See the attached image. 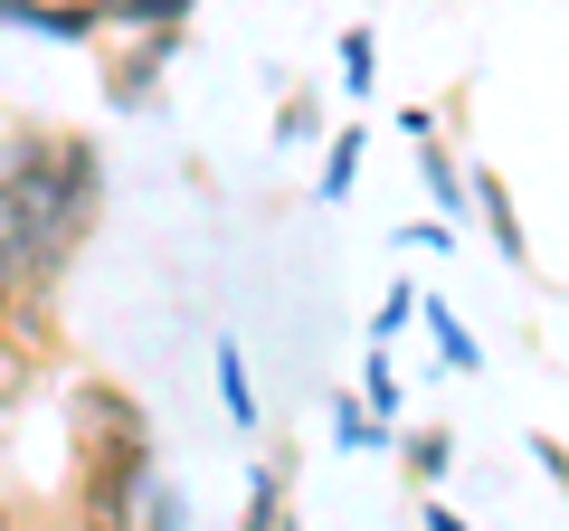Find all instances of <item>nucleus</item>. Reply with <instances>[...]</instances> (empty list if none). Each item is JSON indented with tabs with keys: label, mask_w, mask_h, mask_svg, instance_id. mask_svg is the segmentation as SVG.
<instances>
[{
	"label": "nucleus",
	"mask_w": 569,
	"mask_h": 531,
	"mask_svg": "<svg viewBox=\"0 0 569 531\" xmlns=\"http://www.w3.org/2000/svg\"><path fill=\"white\" fill-rule=\"evenodd\" d=\"M475 219L493 228V257H503V266H531V238H522V219H512V190L493 181V162L475 171Z\"/></svg>",
	"instance_id": "4"
},
{
	"label": "nucleus",
	"mask_w": 569,
	"mask_h": 531,
	"mask_svg": "<svg viewBox=\"0 0 569 531\" xmlns=\"http://www.w3.org/2000/svg\"><path fill=\"white\" fill-rule=\"evenodd\" d=\"M361 399H370V418H380L389 437H399V409H408V380L389 370V342H370V361H361Z\"/></svg>",
	"instance_id": "8"
},
{
	"label": "nucleus",
	"mask_w": 569,
	"mask_h": 531,
	"mask_svg": "<svg viewBox=\"0 0 569 531\" xmlns=\"http://www.w3.org/2000/svg\"><path fill=\"white\" fill-rule=\"evenodd\" d=\"M418 323H427V342H437V361H447V370H485V342H475V332L456 323V304H447V294H427V304H418Z\"/></svg>",
	"instance_id": "5"
},
{
	"label": "nucleus",
	"mask_w": 569,
	"mask_h": 531,
	"mask_svg": "<svg viewBox=\"0 0 569 531\" xmlns=\"http://www.w3.org/2000/svg\"><path fill=\"white\" fill-rule=\"evenodd\" d=\"M332 447H342V455H361V447H389V428H380V418H370V399H361V389H332Z\"/></svg>",
	"instance_id": "7"
},
{
	"label": "nucleus",
	"mask_w": 569,
	"mask_h": 531,
	"mask_svg": "<svg viewBox=\"0 0 569 531\" xmlns=\"http://www.w3.org/2000/svg\"><path fill=\"white\" fill-rule=\"evenodd\" d=\"M0 20L20 29V39H29V29H39V39H96L104 10H96V0H86V10H67V0H0Z\"/></svg>",
	"instance_id": "3"
},
{
	"label": "nucleus",
	"mask_w": 569,
	"mask_h": 531,
	"mask_svg": "<svg viewBox=\"0 0 569 531\" xmlns=\"http://www.w3.org/2000/svg\"><path fill=\"white\" fill-rule=\"evenodd\" d=\"M370 67H380V39L370 29H342V86L351 96H370Z\"/></svg>",
	"instance_id": "14"
},
{
	"label": "nucleus",
	"mask_w": 569,
	"mask_h": 531,
	"mask_svg": "<svg viewBox=\"0 0 569 531\" xmlns=\"http://www.w3.org/2000/svg\"><path fill=\"white\" fill-rule=\"evenodd\" d=\"M531 455H541V474H550V484H560V493H569V447H560V437H550V428H541V437H531Z\"/></svg>",
	"instance_id": "15"
},
{
	"label": "nucleus",
	"mask_w": 569,
	"mask_h": 531,
	"mask_svg": "<svg viewBox=\"0 0 569 531\" xmlns=\"http://www.w3.org/2000/svg\"><path fill=\"white\" fill-rule=\"evenodd\" d=\"M238 531H295V522H284V465H276V455L247 474V522Z\"/></svg>",
	"instance_id": "10"
},
{
	"label": "nucleus",
	"mask_w": 569,
	"mask_h": 531,
	"mask_svg": "<svg viewBox=\"0 0 569 531\" xmlns=\"http://www.w3.org/2000/svg\"><path fill=\"white\" fill-rule=\"evenodd\" d=\"M219 409H228V428H257V380H247V351L219 332Z\"/></svg>",
	"instance_id": "9"
},
{
	"label": "nucleus",
	"mask_w": 569,
	"mask_h": 531,
	"mask_svg": "<svg viewBox=\"0 0 569 531\" xmlns=\"http://www.w3.org/2000/svg\"><path fill=\"white\" fill-rule=\"evenodd\" d=\"M361 152H370L361 133H332V143H323V181H313V190H323L332 209H342V200H351V181H361Z\"/></svg>",
	"instance_id": "11"
},
{
	"label": "nucleus",
	"mask_w": 569,
	"mask_h": 531,
	"mask_svg": "<svg viewBox=\"0 0 569 531\" xmlns=\"http://www.w3.org/2000/svg\"><path fill=\"white\" fill-rule=\"evenodd\" d=\"M399 465L418 474V484H437V474L456 465V437H447V428H418V437H408V455H399Z\"/></svg>",
	"instance_id": "12"
},
{
	"label": "nucleus",
	"mask_w": 569,
	"mask_h": 531,
	"mask_svg": "<svg viewBox=\"0 0 569 531\" xmlns=\"http://www.w3.org/2000/svg\"><path fill=\"white\" fill-rule=\"evenodd\" d=\"M96 200H104L96 143H77V133H29V123L10 133V162H0V275H10V304H29L86 247Z\"/></svg>",
	"instance_id": "1"
},
{
	"label": "nucleus",
	"mask_w": 569,
	"mask_h": 531,
	"mask_svg": "<svg viewBox=\"0 0 569 531\" xmlns=\"http://www.w3.org/2000/svg\"><path fill=\"white\" fill-rule=\"evenodd\" d=\"M104 29H142V39H162V29H190V10L200 0H96Z\"/></svg>",
	"instance_id": "6"
},
{
	"label": "nucleus",
	"mask_w": 569,
	"mask_h": 531,
	"mask_svg": "<svg viewBox=\"0 0 569 531\" xmlns=\"http://www.w3.org/2000/svg\"><path fill=\"white\" fill-rule=\"evenodd\" d=\"M418 531H466V522H456L447 503H418Z\"/></svg>",
	"instance_id": "16"
},
{
	"label": "nucleus",
	"mask_w": 569,
	"mask_h": 531,
	"mask_svg": "<svg viewBox=\"0 0 569 531\" xmlns=\"http://www.w3.org/2000/svg\"><path fill=\"white\" fill-rule=\"evenodd\" d=\"M77 428H86V455H77V531H142L152 512V437H142L133 399H104L86 389L77 399Z\"/></svg>",
	"instance_id": "2"
},
{
	"label": "nucleus",
	"mask_w": 569,
	"mask_h": 531,
	"mask_svg": "<svg viewBox=\"0 0 569 531\" xmlns=\"http://www.w3.org/2000/svg\"><path fill=\"white\" fill-rule=\"evenodd\" d=\"M418 304H427L418 285H389V294H380V313H370V342H399V332H408V313H418Z\"/></svg>",
	"instance_id": "13"
}]
</instances>
